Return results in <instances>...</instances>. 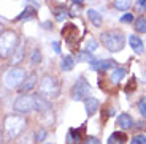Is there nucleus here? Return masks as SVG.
<instances>
[{
    "mask_svg": "<svg viewBox=\"0 0 146 144\" xmlns=\"http://www.w3.org/2000/svg\"><path fill=\"white\" fill-rule=\"evenodd\" d=\"M130 5H132L130 0H116L114 2V8H117L121 11H127L130 8Z\"/></svg>",
    "mask_w": 146,
    "mask_h": 144,
    "instance_id": "25",
    "label": "nucleus"
},
{
    "mask_svg": "<svg viewBox=\"0 0 146 144\" xmlns=\"http://www.w3.org/2000/svg\"><path fill=\"white\" fill-rule=\"evenodd\" d=\"M103 46L111 52H119L125 44V35L121 30H106L100 35Z\"/></svg>",
    "mask_w": 146,
    "mask_h": 144,
    "instance_id": "2",
    "label": "nucleus"
},
{
    "mask_svg": "<svg viewBox=\"0 0 146 144\" xmlns=\"http://www.w3.org/2000/svg\"><path fill=\"white\" fill-rule=\"evenodd\" d=\"M117 125L122 130H129V128L133 127V119H132L129 114H121L119 117H117Z\"/></svg>",
    "mask_w": 146,
    "mask_h": 144,
    "instance_id": "16",
    "label": "nucleus"
},
{
    "mask_svg": "<svg viewBox=\"0 0 146 144\" xmlns=\"http://www.w3.org/2000/svg\"><path fill=\"white\" fill-rule=\"evenodd\" d=\"M52 48H54V51L57 54H60V44H59L57 41H52Z\"/></svg>",
    "mask_w": 146,
    "mask_h": 144,
    "instance_id": "34",
    "label": "nucleus"
},
{
    "mask_svg": "<svg viewBox=\"0 0 146 144\" xmlns=\"http://www.w3.org/2000/svg\"><path fill=\"white\" fill-rule=\"evenodd\" d=\"M114 67H116V63L111 59H105V60H94L92 59L91 60V68L95 71H106V70L114 68Z\"/></svg>",
    "mask_w": 146,
    "mask_h": 144,
    "instance_id": "10",
    "label": "nucleus"
},
{
    "mask_svg": "<svg viewBox=\"0 0 146 144\" xmlns=\"http://www.w3.org/2000/svg\"><path fill=\"white\" fill-rule=\"evenodd\" d=\"M35 86H36V73H29V75L26 76V79L21 83V86L18 87V90L21 94H27V92H30Z\"/></svg>",
    "mask_w": 146,
    "mask_h": 144,
    "instance_id": "9",
    "label": "nucleus"
},
{
    "mask_svg": "<svg viewBox=\"0 0 146 144\" xmlns=\"http://www.w3.org/2000/svg\"><path fill=\"white\" fill-rule=\"evenodd\" d=\"M2 32H3V25L0 24V33H2Z\"/></svg>",
    "mask_w": 146,
    "mask_h": 144,
    "instance_id": "38",
    "label": "nucleus"
},
{
    "mask_svg": "<svg viewBox=\"0 0 146 144\" xmlns=\"http://www.w3.org/2000/svg\"><path fill=\"white\" fill-rule=\"evenodd\" d=\"M33 97H35V111L48 112L49 109H51V103H49V100H46L44 97H41L40 94H35Z\"/></svg>",
    "mask_w": 146,
    "mask_h": 144,
    "instance_id": "12",
    "label": "nucleus"
},
{
    "mask_svg": "<svg viewBox=\"0 0 146 144\" xmlns=\"http://www.w3.org/2000/svg\"><path fill=\"white\" fill-rule=\"evenodd\" d=\"M138 109H140V114L146 119V97H141L138 101Z\"/></svg>",
    "mask_w": 146,
    "mask_h": 144,
    "instance_id": "28",
    "label": "nucleus"
},
{
    "mask_svg": "<svg viewBox=\"0 0 146 144\" xmlns=\"http://www.w3.org/2000/svg\"><path fill=\"white\" fill-rule=\"evenodd\" d=\"M125 75H127V68H124V67H114V70L111 71L110 79H111V83H113V84H117Z\"/></svg>",
    "mask_w": 146,
    "mask_h": 144,
    "instance_id": "15",
    "label": "nucleus"
},
{
    "mask_svg": "<svg viewBox=\"0 0 146 144\" xmlns=\"http://www.w3.org/2000/svg\"><path fill=\"white\" fill-rule=\"evenodd\" d=\"M48 136V131L44 128H40L35 131V136H33V141L35 143H41V141H44V138Z\"/></svg>",
    "mask_w": 146,
    "mask_h": 144,
    "instance_id": "26",
    "label": "nucleus"
},
{
    "mask_svg": "<svg viewBox=\"0 0 146 144\" xmlns=\"http://www.w3.org/2000/svg\"><path fill=\"white\" fill-rule=\"evenodd\" d=\"M89 94H91V84L86 81V78H78L76 83L73 84L72 87V98L75 101H80V100H86V98L89 97Z\"/></svg>",
    "mask_w": 146,
    "mask_h": 144,
    "instance_id": "6",
    "label": "nucleus"
},
{
    "mask_svg": "<svg viewBox=\"0 0 146 144\" xmlns=\"http://www.w3.org/2000/svg\"><path fill=\"white\" fill-rule=\"evenodd\" d=\"M22 57H24V48L21 46V44H18V48L15 49V52H13V55H11V65H18L19 62L22 60Z\"/></svg>",
    "mask_w": 146,
    "mask_h": 144,
    "instance_id": "19",
    "label": "nucleus"
},
{
    "mask_svg": "<svg viewBox=\"0 0 146 144\" xmlns=\"http://www.w3.org/2000/svg\"><path fill=\"white\" fill-rule=\"evenodd\" d=\"M125 141H127V136L122 131H114L108 138V143L106 144H125Z\"/></svg>",
    "mask_w": 146,
    "mask_h": 144,
    "instance_id": "17",
    "label": "nucleus"
},
{
    "mask_svg": "<svg viewBox=\"0 0 146 144\" xmlns=\"http://www.w3.org/2000/svg\"><path fill=\"white\" fill-rule=\"evenodd\" d=\"M72 2H75V3H78V5L83 3V0H72Z\"/></svg>",
    "mask_w": 146,
    "mask_h": 144,
    "instance_id": "36",
    "label": "nucleus"
},
{
    "mask_svg": "<svg viewBox=\"0 0 146 144\" xmlns=\"http://www.w3.org/2000/svg\"><path fill=\"white\" fill-rule=\"evenodd\" d=\"M143 81H145V83H146V73H145V76H143Z\"/></svg>",
    "mask_w": 146,
    "mask_h": 144,
    "instance_id": "39",
    "label": "nucleus"
},
{
    "mask_svg": "<svg viewBox=\"0 0 146 144\" xmlns=\"http://www.w3.org/2000/svg\"><path fill=\"white\" fill-rule=\"evenodd\" d=\"M84 108H86L88 116H94L97 112V109H99V100L94 97H88L84 100Z\"/></svg>",
    "mask_w": 146,
    "mask_h": 144,
    "instance_id": "13",
    "label": "nucleus"
},
{
    "mask_svg": "<svg viewBox=\"0 0 146 144\" xmlns=\"http://www.w3.org/2000/svg\"><path fill=\"white\" fill-rule=\"evenodd\" d=\"M121 22H127V24L133 22V15H130V13H125L124 16H121Z\"/></svg>",
    "mask_w": 146,
    "mask_h": 144,
    "instance_id": "32",
    "label": "nucleus"
},
{
    "mask_svg": "<svg viewBox=\"0 0 146 144\" xmlns=\"http://www.w3.org/2000/svg\"><path fill=\"white\" fill-rule=\"evenodd\" d=\"M129 44H130V48L135 51L137 54H143L145 52V46H143V41L140 40V36L130 35L129 36Z\"/></svg>",
    "mask_w": 146,
    "mask_h": 144,
    "instance_id": "14",
    "label": "nucleus"
},
{
    "mask_svg": "<svg viewBox=\"0 0 146 144\" xmlns=\"http://www.w3.org/2000/svg\"><path fill=\"white\" fill-rule=\"evenodd\" d=\"M48 144H51V143H48Z\"/></svg>",
    "mask_w": 146,
    "mask_h": 144,
    "instance_id": "40",
    "label": "nucleus"
},
{
    "mask_svg": "<svg viewBox=\"0 0 146 144\" xmlns=\"http://www.w3.org/2000/svg\"><path fill=\"white\" fill-rule=\"evenodd\" d=\"M41 62V51L36 48L35 51H33V54H32V57H30V63L35 67V65H38Z\"/></svg>",
    "mask_w": 146,
    "mask_h": 144,
    "instance_id": "27",
    "label": "nucleus"
},
{
    "mask_svg": "<svg viewBox=\"0 0 146 144\" xmlns=\"http://www.w3.org/2000/svg\"><path fill=\"white\" fill-rule=\"evenodd\" d=\"M54 18L57 19V21H64V19L68 16V13H67V8L64 7V5H57V7L54 8Z\"/></svg>",
    "mask_w": 146,
    "mask_h": 144,
    "instance_id": "22",
    "label": "nucleus"
},
{
    "mask_svg": "<svg viewBox=\"0 0 146 144\" xmlns=\"http://www.w3.org/2000/svg\"><path fill=\"white\" fill-rule=\"evenodd\" d=\"M62 36L65 38V41L68 44H73L75 41H78V29L75 24H67L62 29Z\"/></svg>",
    "mask_w": 146,
    "mask_h": 144,
    "instance_id": "8",
    "label": "nucleus"
},
{
    "mask_svg": "<svg viewBox=\"0 0 146 144\" xmlns=\"http://www.w3.org/2000/svg\"><path fill=\"white\" fill-rule=\"evenodd\" d=\"M130 144H146V136L145 135H137V136L132 138Z\"/></svg>",
    "mask_w": 146,
    "mask_h": 144,
    "instance_id": "29",
    "label": "nucleus"
},
{
    "mask_svg": "<svg viewBox=\"0 0 146 144\" xmlns=\"http://www.w3.org/2000/svg\"><path fill=\"white\" fill-rule=\"evenodd\" d=\"M73 67H75V59H73L72 55H64L62 60H60V68H62L64 71H70Z\"/></svg>",
    "mask_w": 146,
    "mask_h": 144,
    "instance_id": "20",
    "label": "nucleus"
},
{
    "mask_svg": "<svg viewBox=\"0 0 146 144\" xmlns=\"http://www.w3.org/2000/svg\"><path fill=\"white\" fill-rule=\"evenodd\" d=\"M138 7L146 8V0H138Z\"/></svg>",
    "mask_w": 146,
    "mask_h": 144,
    "instance_id": "35",
    "label": "nucleus"
},
{
    "mask_svg": "<svg viewBox=\"0 0 146 144\" xmlns=\"http://www.w3.org/2000/svg\"><path fill=\"white\" fill-rule=\"evenodd\" d=\"M88 18H89V21H91L95 27H100V25H102V15H100L99 11L89 8V10H88Z\"/></svg>",
    "mask_w": 146,
    "mask_h": 144,
    "instance_id": "18",
    "label": "nucleus"
},
{
    "mask_svg": "<svg viewBox=\"0 0 146 144\" xmlns=\"http://www.w3.org/2000/svg\"><path fill=\"white\" fill-rule=\"evenodd\" d=\"M97 49V41L94 40V38H89L88 43H86V51H89V52H92V51Z\"/></svg>",
    "mask_w": 146,
    "mask_h": 144,
    "instance_id": "30",
    "label": "nucleus"
},
{
    "mask_svg": "<svg viewBox=\"0 0 146 144\" xmlns=\"http://www.w3.org/2000/svg\"><path fill=\"white\" fill-rule=\"evenodd\" d=\"M92 60V52L89 51H80L76 54V62H91Z\"/></svg>",
    "mask_w": 146,
    "mask_h": 144,
    "instance_id": "24",
    "label": "nucleus"
},
{
    "mask_svg": "<svg viewBox=\"0 0 146 144\" xmlns=\"http://www.w3.org/2000/svg\"><path fill=\"white\" fill-rule=\"evenodd\" d=\"M19 44V36L15 30H3L0 33V57L8 59L13 55Z\"/></svg>",
    "mask_w": 146,
    "mask_h": 144,
    "instance_id": "1",
    "label": "nucleus"
},
{
    "mask_svg": "<svg viewBox=\"0 0 146 144\" xmlns=\"http://www.w3.org/2000/svg\"><path fill=\"white\" fill-rule=\"evenodd\" d=\"M13 109H15V112H19V116L35 111V97L27 94L19 95L13 103Z\"/></svg>",
    "mask_w": 146,
    "mask_h": 144,
    "instance_id": "5",
    "label": "nucleus"
},
{
    "mask_svg": "<svg viewBox=\"0 0 146 144\" xmlns=\"http://www.w3.org/2000/svg\"><path fill=\"white\" fill-rule=\"evenodd\" d=\"M135 79H133V78H132V81H130V84H129V86H125V92H130V90H133L135 89Z\"/></svg>",
    "mask_w": 146,
    "mask_h": 144,
    "instance_id": "33",
    "label": "nucleus"
},
{
    "mask_svg": "<svg viewBox=\"0 0 146 144\" xmlns=\"http://www.w3.org/2000/svg\"><path fill=\"white\" fill-rule=\"evenodd\" d=\"M27 122L26 119L22 117V116L19 114H10L7 116V119H5V136H7V139H15V138H18L19 135L22 133V130L26 128Z\"/></svg>",
    "mask_w": 146,
    "mask_h": 144,
    "instance_id": "3",
    "label": "nucleus"
},
{
    "mask_svg": "<svg viewBox=\"0 0 146 144\" xmlns=\"http://www.w3.org/2000/svg\"><path fill=\"white\" fill-rule=\"evenodd\" d=\"M83 144H100V139L95 136H88L86 139L83 141Z\"/></svg>",
    "mask_w": 146,
    "mask_h": 144,
    "instance_id": "31",
    "label": "nucleus"
},
{
    "mask_svg": "<svg viewBox=\"0 0 146 144\" xmlns=\"http://www.w3.org/2000/svg\"><path fill=\"white\" fill-rule=\"evenodd\" d=\"M26 70L24 68H19V67H13L11 70H8L7 75H5V84L8 87H19L21 83L26 79Z\"/></svg>",
    "mask_w": 146,
    "mask_h": 144,
    "instance_id": "7",
    "label": "nucleus"
},
{
    "mask_svg": "<svg viewBox=\"0 0 146 144\" xmlns=\"http://www.w3.org/2000/svg\"><path fill=\"white\" fill-rule=\"evenodd\" d=\"M3 143V136H2V133H0V144Z\"/></svg>",
    "mask_w": 146,
    "mask_h": 144,
    "instance_id": "37",
    "label": "nucleus"
},
{
    "mask_svg": "<svg viewBox=\"0 0 146 144\" xmlns=\"http://www.w3.org/2000/svg\"><path fill=\"white\" fill-rule=\"evenodd\" d=\"M38 94L41 97H44L46 100L56 98L60 94V84H59V81L56 79L54 76L44 75L40 79V84H38Z\"/></svg>",
    "mask_w": 146,
    "mask_h": 144,
    "instance_id": "4",
    "label": "nucleus"
},
{
    "mask_svg": "<svg viewBox=\"0 0 146 144\" xmlns=\"http://www.w3.org/2000/svg\"><path fill=\"white\" fill-rule=\"evenodd\" d=\"M133 27H135L137 32H140V33H146V16H140V18L135 21Z\"/></svg>",
    "mask_w": 146,
    "mask_h": 144,
    "instance_id": "23",
    "label": "nucleus"
},
{
    "mask_svg": "<svg viewBox=\"0 0 146 144\" xmlns=\"http://www.w3.org/2000/svg\"><path fill=\"white\" fill-rule=\"evenodd\" d=\"M36 16V11H35V8H32V7H26V10L22 11L21 15L16 18V21H24V19H32V18H35Z\"/></svg>",
    "mask_w": 146,
    "mask_h": 144,
    "instance_id": "21",
    "label": "nucleus"
},
{
    "mask_svg": "<svg viewBox=\"0 0 146 144\" xmlns=\"http://www.w3.org/2000/svg\"><path fill=\"white\" fill-rule=\"evenodd\" d=\"M83 130L84 128H70L65 138V144H81L83 143Z\"/></svg>",
    "mask_w": 146,
    "mask_h": 144,
    "instance_id": "11",
    "label": "nucleus"
}]
</instances>
